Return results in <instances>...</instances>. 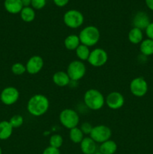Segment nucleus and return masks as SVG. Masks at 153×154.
Instances as JSON below:
<instances>
[{"label": "nucleus", "mask_w": 153, "mask_h": 154, "mask_svg": "<svg viewBox=\"0 0 153 154\" xmlns=\"http://www.w3.org/2000/svg\"><path fill=\"white\" fill-rule=\"evenodd\" d=\"M50 108V101L43 94H34L28 99L26 108L33 117H40L47 112Z\"/></svg>", "instance_id": "obj_1"}, {"label": "nucleus", "mask_w": 153, "mask_h": 154, "mask_svg": "<svg viewBox=\"0 0 153 154\" xmlns=\"http://www.w3.org/2000/svg\"><path fill=\"white\" fill-rule=\"evenodd\" d=\"M83 102L88 109L98 111L105 105V97L98 90L89 89L84 93Z\"/></svg>", "instance_id": "obj_2"}, {"label": "nucleus", "mask_w": 153, "mask_h": 154, "mask_svg": "<svg viewBox=\"0 0 153 154\" xmlns=\"http://www.w3.org/2000/svg\"><path fill=\"white\" fill-rule=\"evenodd\" d=\"M79 38L80 44L88 47H93L98 43L100 33L98 29L94 26H87L80 32Z\"/></svg>", "instance_id": "obj_3"}, {"label": "nucleus", "mask_w": 153, "mask_h": 154, "mask_svg": "<svg viewBox=\"0 0 153 154\" xmlns=\"http://www.w3.org/2000/svg\"><path fill=\"white\" fill-rule=\"evenodd\" d=\"M59 122L64 128L71 129L76 127L80 123V116L75 110L65 108L60 112L58 116Z\"/></svg>", "instance_id": "obj_4"}, {"label": "nucleus", "mask_w": 153, "mask_h": 154, "mask_svg": "<svg viewBox=\"0 0 153 154\" xmlns=\"http://www.w3.org/2000/svg\"><path fill=\"white\" fill-rule=\"evenodd\" d=\"M68 75L71 81H78L84 78L86 73V67L82 61L79 60H73L67 67Z\"/></svg>", "instance_id": "obj_5"}, {"label": "nucleus", "mask_w": 153, "mask_h": 154, "mask_svg": "<svg viewBox=\"0 0 153 154\" xmlns=\"http://www.w3.org/2000/svg\"><path fill=\"white\" fill-rule=\"evenodd\" d=\"M63 22L68 28L77 29L83 24L84 16L80 11L70 9L64 14Z\"/></svg>", "instance_id": "obj_6"}, {"label": "nucleus", "mask_w": 153, "mask_h": 154, "mask_svg": "<svg viewBox=\"0 0 153 154\" xmlns=\"http://www.w3.org/2000/svg\"><path fill=\"white\" fill-rule=\"evenodd\" d=\"M112 136V130L106 125H97L93 126L89 137L92 138L96 143L101 144L107 140L110 139Z\"/></svg>", "instance_id": "obj_7"}, {"label": "nucleus", "mask_w": 153, "mask_h": 154, "mask_svg": "<svg viewBox=\"0 0 153 154\" xmlns=\"http://www.w3.org/2000/svg\"><path fill=\"white\" fill-rule=\"evenodd\" d=\"M108 60V54L103 48H94L91 51L88 59V63L93 67H101Z\"/></svg>", "instance_id": "obj_8"}, {"label": "nucleus", "mask_w": 153, "mask_h": 154, "mask_svg": "<svg viewBox=\"0 0 153 154\" xmlns=\"http://www.w3.org/2000/svg\"><path fill=\"white\" fill-rule=\"evenodd\" d=\"M129 88L133 96L140 98L143 97L146 94L148 86L147 81L142 77H137L130 81Z\"/></svg>", "instance_id": "obj_9"}, {"label": "nucleus", "mask_w": 153, "mask_h": 154, "mask_svg": "<svg viewBox=\"0 0 153 154\" xmlns=\"http://www.w3.org/2000/svg\"><path fill=\"white\" fill-rule=\"evenodd\" d=\"M19 90L16 87H11V86L4 87L0 93V101L2 103L8 106L14 105L19 100Z\"/></svg>", "instance_id": "obj_10"}, {"label": "nucleus", "mask_w": 153, "mask_h": 154, "mask_svg": "<svg viewBox=\"0 0 153 154\" xmlns=\"http://www.w3.org/2000/svg\"><path fill=\"white\" fill-rule=\"evenodd\" d=\"M105 104L110 109L118 110L124 105V98L119 92H111L105 98Z\"/></svg>", "instance_id": "obj_11"}, {"label": "nucleus", "mask_w": 153, "mask_h": 154, "mask_svg": "<svg viewBox=\"0 0 153 154\" xmlns=\"http://www.w3.org/2000/svg\"><path fill=\"white\" fill-rule=\"evenodd\" d=\"M44 65L43 58L40 56L34 55L30 57L26 63V72L29 75H36L42 70Z\"/></svg>", "instance_id": "obj_12"}, {"label": "nucleus", "mask_w": 153, "mask_h": 154, "mask_svg": "<svg viewBox=\"0 0 153 154\" xmlns=\"http://www.w3.org/2000/svg\"><path fill=\"white\" fill-rule=\"evenodd\" d=\"M150 19L146 12L139 11L133 18V26L135 28L140 29L142 31L147 28L150 23Z\"/></svg>", "instance_id": "obj_13"}, {"label": "nucleus", "mask_w": 153, "mask_h": 154, "mask_svg": "<svg viewBox=\"0 0 153 154\" xmlns=\"http://www.w3.org/2000/svg\"><path fill=\"white\" fill-rule=\"evenodd\" d=\"M80 148L83 154H94L97 152V143L88 137H84L80 143Z\"/></svg>", "instance_id": "obj_14"}, {"label": "nucleus", "mask_w": 153, "mask_h": 154, "mask_svg": "<svg viewBox=\"0 0 153 154\" xmlns=\"http://www.w3.org/2000/svg\"><path fill=\"white\" fill-rule=\"evenodd\" d=\"M4 8L8 13L16 14L20 13L23 5L22 0H4Z\"/></svg>", "instance_id": "obj_15"}, {"label": "nucleus", "mask_w": 153, "mask_h": 154, "mask_svg": "<svg viewBox=\"0 0 153 154\" xmlns=\"http://www.w3.org/2000/svg\"><path fill=\"white\" fill-rule=\"evenodd\" d=\"M52 82L56 86L60 87H64L69 85L70 83V79L68 75L67 72L64 71H58L55 72L52 75Z\"/></svg>", "instance_id": "obj_16"}, {"label": "nucleus", "mask_w": 153, "mask_h": 154, "mask_svg": "<svg viewBox=\"0 0 153 154\" xmlns=\"http://www.w3.org/2000/svg\"><path fill=\"white\" fill-rule=\"evenodd\" d=\"M14 128L9 123L8 120H2L0 122V140L5 141L13 134Z\"/></svg>", "instance_id": "obj_17"}, {"label": "nucleus", "mask_w": 153, "mask_h": 154, "mask_svg": "<svg viewBox=\"0 0 153 154\" xmlns=\"http://www.w3.org/2000/svg\"><path fill=\"white\" fill-rule=\"evenodd\" d=\"M118 146L116 141L109 139L100 144L99 152L102 154H115Z\"/></svg>", "instance_id": "obj_18"}, {"label": "nucleus", "mask_w": 153, "mask_h": 154, "mask_svg": "<svg viewBox=\"0 0 153 154\" xmlns=\"http://www.w3.org/2000/svg\"><path fill=\"white\" fill-rule=\"evenodd\" d=\"M80 45L79 36L76 34L68 35L64 40V48L68 51H75Z\"/></svg>", "instance_id": "obj_19"}, {"label": "nucleus", "mask_w": 153, "mask_h": 154, "mask_svg": "<svg viewBox=\"0 0 153 154\" xmlns=\"http://www.w3.org/2000/svg\"><path fill=\"white\" fill-rule=\"evenodd\" d=\"M128 41L133 45H140L143 40V33L140 29L133 27L128 34Z\"/></svg>", "instance_id": "obj_20"}, {"label": "nucleus", "mask_w": 153, "mask_h": 154, "mask_svg": "<svg viewBox=\"0 0 153 154\" xmlns=\"http://www.w3.org/2000/svg\"><path fill=\"white\" fill-rule=\"evenodd\" d=\"M140 51L146 57L153 55V40L149 38L143 39L140 44Z\"/></svg>", "instance_id": "obj_21"}, {"label": "nucleus", "mask_w": 153, "mask_h": 154, "mask_svg": "<svg viewBox=\"0 0 153 154\" xmlns=\"http://www.w3.org/2000/svg\"><path fill=\"white\" fill-rule=\"evenodd\" d=\"M20 15L22 21L26 23H31L35 18V11L31 6L23 7L20 13Z\"/></svg>", "instance_id": "obj_22"}, {"label": "nucleus", "mask_w": 153, "mask_h": 154, "mask_svg": "<svg viewBox=\"0 0 153 154\" xmlns=\"http://www.w3.org/2000/svg\"><path fill=\"white\" fill-rule=\"evenodd\" d=\"M90 52H91V51H90L89 48L86 46V45H82V44H80L79 47L75 50L76 57L78 58V60L82 62L88 60Z\"/></svg>", "instance_id": "obj_23"}, {"label": "nucleus", "mask_w": 153, "mask_h": 154, "mask_svg": "<svg viewBox=\"0 0 153 154\" xmlns=\"http://www.w3.org/2000/svg\"><path fill=\"white\" fill-rule=\"evenodd\" d=\"M69 138L74 144H80L84 138V134L80 127H74L69 131Z\"/></svg>", "instance_id": "obj_24"}, {"label": "nucleus", "mask_w": 153, "mask_h": 154, "mask_svg": "<svg viewBox=\"0 0 153 154\" xmlns=\"http://www.w3.org/2000/svg\"><path fill=\"white\" fill-rule=\"evenodd\" d=\"M63 142H64L63 137L59 134H53L51 135L49 139L50 146L54 148L59 149L62 146Z\"/></svg>", "instance_id": "obj_25"}, {"label": "nucleus", "mask_w": 153, "mask_h": 154, "mask_svg": "<svg viewBox=\"0 0 153 154\" xmlns=\"http://www.w3.org/2000/svg\"><path fill=\"white\" fill-rule=\"evenodd\" d=\"M8 121L14 129H17V128L21 127L22 126L24 123V119L23 117L20 114H15L10 117Z\"/></svg>", "instance_id": "obj_26"}, {"label": "nucleus", "mask_w": 153, "mask_h": 154, "mask_svg": "<svg viewBox=\"0 0 153 154\" xmlns=\"http://www.w3.org/2000/svg\"><path fill=\"white\" fill-rule=\"evenodd\" d=\"M11 72L15 75H22L26 72V65L22 64V63H14L10 68Z\"/></svg>", "instance_id": "obj_27"}, {"label": "nucleus", "mask_w": 153, "mask_h": 154, "mask_svg": "<svg viewBox=\"0 0 153 154\" xmlns=\"http://www.w3.org/2000/svg\"><path fill=\"white\" fill-rule=\"evenodd\" d=\"M46 4V0H32L31 7L34 10H40L44 8Z\"/></svg>", "instance_id": "obj_28"}, {"label": "nucleus", "mask_w": 153, "mask_h": 154, "mask_svg": "<svg viewBox=\"0 0 153 154\" xmlns=\"http://www.w3.org/2000/svg\"><path fill=\"white\" fill-rule=\"evenodd\" d=\"M80 129H81V131H82L84 135H90L93 129V126L90 123L85 122V123H82L81 124Z\"/></svg>", "instance_id": "obj_29"}, {"label": "nucleus", "mask_w": 153, "mask_h": 154, "mask_svg": "<svg viewBox=\"0 0 153 154\" xmlns=\"http://www.w3.org/2000/svg\"><path fill=\"white\" fill-rule=\"evenodd\" d=\"M42 154H61V153H60L59 149L54 148V147L49 146L43 150Z\"/></svg>", "instance_id": "obj_30"}, {"label": "nucleus", "mask_w": 153, "mask_h": 154, "mask_svg": "<svg viewBox=\"0 0 153 154\" xmlns=\"http://www.w3.org/2000/svg\"><path fill=\"white\" fill-rule=\"evenodd\" d=\"M146 35L147 36V38H149L153 40V22H151L149 25L147 26V28L145 29Z\"/></svg>", "instance_id": "obj_31"}, {"label": "nucleus", "mask_w": 153, "mask_h": 154, "mask_svg": "<svg viewBox=\"0 0 153 154\" xmlns=\"http://www.w3.org/2000/svg\"><path fill=\"white\" fill-rule=\"evenodd\" d=\"M70 0H53L54 4L58 7H64L68 4Z\"/></svg>", "instance_id": "obj_32"}, {"label": "nucleus", "mask_w": 153, "mask_h": 154, "mask_svg": "<svg viewBox=\"0 0 153 154\" xmlns=\"http://www.w3.org/2000/svg\"><path fill=\"white\" fill-rule=\"evenodd\" d=\"M147 8L151 11H153V0H145Z\"/></svg>", "instance_id": "obj_33"}, {"label": "nucleus", "mask_w": 153, "mask_h": 154, "mask_svg": "<svg viewBox=\"0 0 153 154\" xmlns=\"http://www.w3.org/2000/svg\"><path fill=\"white\" fill-rule=\"evenodd\" d=\"M32 0H22V3L23 7H28L31 5Z\"/></svg>", "instance_id": "obj_34"}, {"label": "nucleus", "mask_w": 153, "mask_h": 154, "mask_svg": "<svg viewBox=\"0 0 153 154\" xmlns=\"http://www.w3.org/2000/svg\"><path fill=\"white\" fill-rule=\"evenodd\" d=\"M0 154H2V149L1 147H0Z\"/></svg>", "instance_id": "obj_35"}, {"label": "nucleus", "mask_w": 153, "mask_h": 154, "mask_svg": "<svg viewBox=\"0 0 153 154\" xmlns=\"http://www.w3.org/2000/svg\"><path fill=\"white\" fill-rule=\"evenodd\" d=\"M94 154H102V153H100V152L98 151V152H96V153H94Z\"/></svg>", "instance_id": "obj_36"}]
</instances>
